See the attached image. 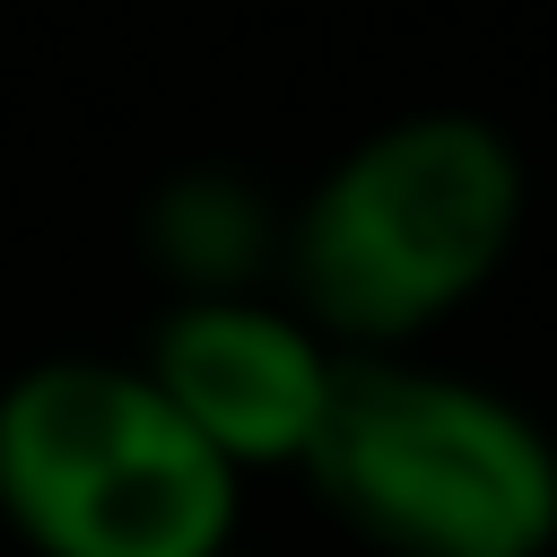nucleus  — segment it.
Returning a JSON list of instances; mask_svg holds the SVG:
<instances>
[{"label":"nucleus","mask_w":557,"mask_h":557,"mask_svg":"<svg viewBox=\"0 0 557 557\" xmlns=\"http://www.w3.org/2000/svg\"><path fill=\"white\" fill-rule=\"evenodd\" d=\"M522 209V148L487 113H392L278 209V296L339 357H418L505 278Z\"/></svg>","instance_id":"obj_1"},{"label":"nucleus","mask_w":557,"mask_h":557,"mask_svg":"<svg viewBox=\"0 0 557 557\" xmlns=\"http://www.w3.org/2000/svg\"><path fill=\"white\" fill-rule=\"evenodd\" d=\"M296 479L383 557L557 548V435L513 392L426 357H339Z\"/></svg>","instance_id":"obj_2"},{"label":"nucleus","mask_w":557,"mask_h":557,"mask_svg":"<svg viewBox=\"0 0 557 557\" xmlns=\"http://www.w3.org/2000/svg\"><path fill=\"white\" fill-rule=\"evenodd\" d=\"M9 557H226L244 479L131 357H35L0 383Z\"/></svg>","instance_id":"obj_3"},{"label":"nucleus","mask_w":557,"mask_h":557,"mask_svg":"<svg viewBox=\"0 0 557 557\" xmlns=\"http://www.w3.org/2000/svg\"><path fill=\"white\" fill-rule=\"evenodd\" d=\"M131 366L157 383V400L252 487L270 470H305L313 426L339 383V348L278 296H165Z\"/></svg>","instance_id":"obj_4"},{"label":"nucleus","mask_w":557,"mask_h":557,"mask_svg":"<svg viewBox=\"0 0 557 557\" xmlns=\"http://www.w3.org/2000/svg\"><path fill=\"white\" fill-rule=\"evenodd\" d=\"M157 270L174 296H252V287H278V209L226 174V165H191L174 174L148 218H139Z\"/></svg>","instance_id":"obj_5"},{"label":"nucleus","mask_w":557,"mask_h":557,"mask_svg":"<svg viewBox=\"0 0 557 557\" xmlns=\"http://www.w3.org/2000/svg\"><path fill=\"white\" fill-rule=\"evenodd\" d=\"M226 557H244V548H226Z\"/></svg>","instance_id":"obj_6"}]
</instances>
